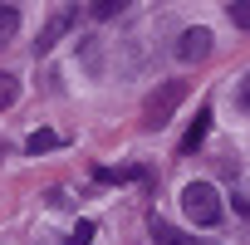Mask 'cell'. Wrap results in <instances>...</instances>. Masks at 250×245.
Returning <instances> with one entry per match:
<instances>
[{"instance_id": "cell-1", "label": "cell", "mask_w": 250, "mask_h": 245, "mask_svg": "<svg viewBox=\"0 0 250 245\" xmlns=\"http://www.w3.org/2000/svg\"><path fill=\"white\" fill-rule=\"evenodd\" d=\"M182 211H187V221L191 225H201V230H211L216 221H221V191L211 186V182H187L182 186Z\"/></svg>"}, {"instance_id": "cell-2", "label": "cell", "mask_w": 250, "mask_h": 245, "mask_svg": "<svg viewBox=\"0 0 250 245\" xmlns=\"http://www.w3.org/2000/svg\"><path fill=\"white\" fill-rule=\"evenodd\" d=\"M187 98V83H177V79H167L152 98H147V113H143V122H147V128H167V122H172V108Z\"/></svg>"}, {"instance_id": "cell-3", "label": "cell", "mask_w": 250, "mask_h": 245, "mask_svg": "<svg viewBox=\"0 0 250 245\" xmlns=\"http://www.w3.org/2000/svg\"><path fill=\"white\" fill-rule=\"evenodd\" d=\"M206 54H211V30H206V25H191V30L177 35V59H182V64H196V59H206Z\"/></svg>"}, {"instance_id": "cell-4", "label": "cell", "mask_w": 250, "mask_h": 245, "mask_svg": "<svg viewBox=\"0 0 250 245\" xmlns=\"http://www.w3.org/2000/svg\"><path fill=\"white\" fill-rule=\"evenodd\" d=\"M69 25H74V10H54V15H49V25L40 30V54H49V49L59 44V35H64Z\"/></svg>"}, {"instance_id": "cell-5", "label": "cell", "mask_w": 250, "mask_h": 245, "mask_svg": "<svg viewBox=\"0 0 250 245\" xmlns=\"http://www.w3.org/2000/svg\"><path fill=\"white\" fill-rule=\"evenodd\" d=\"M206 128H211V113L201 108V113H196V122L187 128V138H182V157H191V152H196V147L206 143Z\"/></svg>"}, {"instance_id": "cell-6", "label": "cell", "mask_w": 250, "mask_h": 245, "mask_svg": "<svg viewBox=\"0 0 250 245\" xmlns=\"http://www.w3.org/2000/svg\"><path fill=\"white\" fill-rule=\"evenodd\" d=\"M54 147H59V138H54L49 128H40V133H30V138H25V152H30V157H40V152H54Z\"/></svg>"}, {"instance_id": "cell-7", "label": "cell", "mask_w": 250, "mask_h": 245, "mask_svg": "<svg viewBox=\"0 0 250 245\" xmlns=\"http://www.w3.org/2000/svg\"><path fill=\"white\" fill-rule=\"evenodd\" d=\"M15 30H20V10L15 5H0V44H10Z\"/></svg>"}, {"instance_id": "cell-8", "label": "cell", "mask_w": 250, "mask_h": 245, "mask_svg": "<svg viewBox=\"0 0 250 245\" xmlns=\"http://www.w3.org/2000/svg\"><path fill=\"white\" fill-rule=\"evenodd\" d=\"M15 98H20V79L15 74H0V113H5Z\"/></svg>"}, {"instance_id": "cell-9", "label": "cell", "mask_w": 250, "mask_h": 245, "mask_svg": "<svg viewBox=\"0 0 250 245\" xmlns=\"http://www.w3.org/2000/svg\"><path fill=\"white\" fill-rule=\"evenodd\" d=\"M83 69L98 79L103 74V54H98V40H83Z\"/></svg>"}, {"instance_id": "cell-10", "label": "cell", "mask_w": 250, "mask_h": 245, "mask_svg": "<svg viewBox=\"0 0 250 245\" xmlns=\"http://www.w3.org/2000/svg\"><path fill=\"white\" fill-rule=\"evenodd\" d=\"M152 240H157V245H196V240H187V235H177V230H172V225H162V221L152 225Z\"/></svg>"}, {"instance_id": "cell-11", "label": "cell", "mask_w": 250, "mask_h": 245, "mask_svg": "<svg viewBox=\"0 0 250 245\" xmlns=\"http://www.w3.org/2000/svg\"><path fill=\"white\" fill-rule=\"evenodd\" d=\"M118 10H123V0H98V5H93V15H98V20H113Z\"/></svg>"}, {"instance_id": "cell-12", "label": "cell", "mask_w": 250, "mask_h": 245, "mask_svg": "<svg viewBox=\"0 0 250 245\" xmlns=\"http://www.w3.org/2000/svg\"><path fill=\"white\" fill-rule=\"evenodd\" d=\"M88 240H93V221H79V225H74V240H69V245H88Z\"/></svg>"}]
</instances>
